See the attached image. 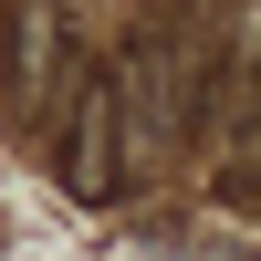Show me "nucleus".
Returning <instances> with one entry per match:
<instances>
[{
	"instance_id": "1",
	"label": "nucleus",
	"mask_w": 261,
	"mask_h": 261,
	"mask_svg": "<svg viewBox=\"0 0 261 261\" xmlns=\"http://www.w3.org/2000/svg\"><path fill=\"white\" fill-rule=\"evenodd\" d=\"M63 188L73 199H115V105L84 84L73 115H63Z\"/></svg>"
},
{
	"instance_id": "2",
	"label": "nucleus",
	"mask_w": 261,
	"mask_h": 261,
	"mask_svg": "<svg viewBox=\"0 0 261 261\" xmlns=\"http://www.w3.org/2000/svg\"><path fill=\"white\" fill-rule=\"evenodd\" d=\"M11 32H21V53H11V94H21V115L42 125V84H53V63H63V21L32 0V11L11 21Z\"/></svg>"
}]
</instances>
